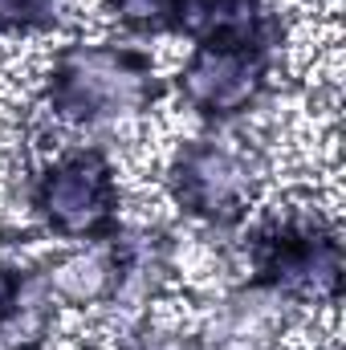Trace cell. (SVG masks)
Masks as SVG:
<instances>
[{"label":"cell","mask_w":346,"mask_h":350,"mask_svg":"<svg viewBox=\"0 0 346 350\" xmlns=\"http://www.w3.org/2000/svg\"><path fill=\"white\" fill-rule=\"evenodd\" d=\"M175 204L208 224H237L261 183V163L249 147L228 139H196L183 143L168 172Z\"/></svg>","instance_id":"5b68a950"},{"label":"cell","mask_w":346,"mask_h":350,"mask_svg":"<svg viewBox=\"0 0 346 350\" xmlns=\"http://www.w3.org/2000/svg\"><path fill=\"white\" fill-rule=\"evenodd\" d=\"M285 326H289V297L249 281L245 289H232L228 297H220L208 310L196 347L200 350H273L281 342Z\"/></svg>","instance_id":"8992f818"},{"label":"cell","mask_w":346,"mask_h":350,"mask_svg":"<svg viewBox=\"0 0 346 350\" xmlns=\"http://www.w3.org/2000/svg\"><path fill=\"white\" fill-rule=\"evenodd\" d=\"M122 350H200V347H196V338L187 342V338H175V334H159V330H151V334H135V338H127Z\"/></svg>","instance_id":"9c48e42d"},{"label":"cell","mask_w":346,"mask_h":350,"mask_svg":"<svg viewBox=\"0 0 346 350\" xmlns=\"http://www.w3.org/2000/svg\"><path fill=\"white\" fill-rule=\"evenodd\" d=\"M265 86H269V21L265 16H257L253 25L204 37L179 74L183 102L208 118L245 114L249 106H257Z\"/></svg>","instance_id":"7a4b0ae2"},{"label":"cell","mask_w":346,"mask_h":350,"mask_svg":"<svg viewBox=\"0 0 346 350\" xmlns=\"http://www.w3.org/2000/svg\"><path fill=\"white\" fill-rule=\"evenodd\" d=\"M62 0H0V33H29L57 21Z\"/></svg>","instance_id":"52a82bcc"},{"label":"cell","mask_w":346,"mask_h":350,"mask_svg":"<svg viewBox=\"0 0 346 350\" xmlns=\"http://www.w3.org/2000/svg\"><path fill=\"white\" fill-rule=\"evenodd\" d=\"M159 94L155 66L131 45H70L49 70V110L70 122L106 126L147 110Z\"/></svg>","instance_id":"6da1fadb"},{"label":"cell","mask_w":346,"mask_h":350,"mask_svg":"<svg viewBox=\"0 0 346 350\" xmlns=\"http://www.w3.org/2000/svg\"><path fill=\"white\" fill-rule=\"evenodd\" d=\"M29 204L45 220L49 232L70 237V241H98L114 228L118 179L102 151L78 147V151L49 159L33 175Z\"/></svg>","instance_id":"3957f363"},{"label":"cell","mask_w":346,"mask_h":350,"mask_svg":"<svg viewBox=\"0 0 346 350\" xmlns=\"http://www.w3.org/2000/svg\"><path fill=\"white\" fill-rule=\"evenodd\" d=\"M253 281L281 297H322L338 289V232L318 216H277L249 245Z\"/></svg>","instance_id":"277c9868"},{"label":"cell","mask_w":346,"mask_h":350,"mask_svg":"<svg viewBox=\"0 0 346 350\" xmlns=\"http://www.w3.org/2000/svg\"><path fill=\"white\" fill-rule=\"evenodd\" d=\"M25 306H33V301H29V285H25V277H21L16 269L0 265V326H8L12 318H21Z\"/></svg>","instance_id":"ba28073f"}]
</instances>
